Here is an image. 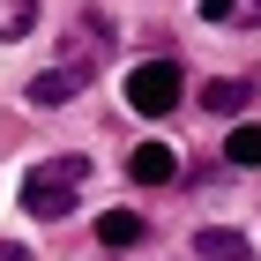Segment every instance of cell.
I'll list each match as a JSON object with an SVG mask.
<instances>
[{
	"mask_svg": "<svg viewBox=\"0 0 261 261\" xmlns=\"http://www.w3.org/2000/svg\"><path fill=\"white\" fill-rule=\"evenodd\" d=\"M127 179L135 187H164V179H179V157H172L164 142H142L135 157H127Z\"/></svg>",
	"mask_w": 261,
	"mask_h": 261,
	"instance_id": "obj_3",
	"label": "cell"
},
{
	"mask_svg": "<svg viewBox=\"0 0 261 261\" xmlns=\"http://www.w3.org/2000/svg\"><path fill=\"white\" fill-rule=\"evenodd\" d=\"M201 15L224 30H261V0H201Z\"/></svg>",
	"mask_w": 261,
	"mask_h": 261,
	"instance_id": "obj_7",
	"label": "cell"
},
{
	"mask_svg": "<svg viewBox=\"0 0 261 261\" xmlns=\"http://www.w3.org/2000/svg\"><path fill=\"white\" fill-rule=\"evenodd\" d=\"M142 231H149V224H142L135 209H105L97 217V246H142Z\"/></svg>",
	"mask_w": 261,
	"mask_h": 261,
	"instance_id": "obj_6",
	"label": "cell"
},
{
	"mask_svg": "<svg viewBox=\"0 0 261 261\" xmlns=\"http://www.w3.org/2000/svg\"><path fill=\"white\" fill-rule=\"evenodd\" d=\"M0 261H30V246H15V239H0Z\"/></svg>",
	"mask_w": 261,
	"mask_h": 261,
	"instance_id": "obj_10",
	"label": "cell"
},
{
	"mask_svg": "<svg viewBox=\"0 0 261 261\" xmlns=\"http://www.w3.org/2000/svg\"><path fill=\"white\" fill-rule=\"evenodd\" d=\"M224 157L261 172V120H239V127H231V135H224Z\"/></svg>",
	"mask_w": 261,
	"mask_h": 261,
	"instance_id": "obj_8",
	"label": "cell"
},
{
	"mask_svg": "<svg viewBox=\"0 0 261 261\" xmlns=\"http://www.w3.org/2000/svg\"><path fill=\"white\" fill-rule=\"evenodd\" d=\"M82 82H90L82 67H45V75H30V105H67Z\"/></svg>",
	"mask_w": 261,
	"mask_h": 261,
	"instance_id": "obj_4",
	"label": "cell"
},
{
	"mask_svg": "<svg viewBox=\"0 0 261 261\" xmlns=\"http://www.w3.org/2000/svg\"><path fill=\"white\" fill-rule=\"evenodd\" d=\"M194 254H201V261H246L254 246H246L239 231H224V224H209V231H194Z\"/></svg>",
	"mask_w": 261,
	"mask_h": 261,
	"instance_id": "obj_5",
	"label": "cell"
},
{
	"mask_svg": "<svg viewBox=\"0 0 261 261\" xmlns=\"http://www.w3.org/2000/svg\"><path fill=\"white\" fill-rule=\"evenodd\" d=\"M246 97H254V82H246V75H224V82H209V90H201V105H209V112H239Z\"/></svg>",
	"mask_w": 261,
	"mask_h": 261,
	"instance_id": "obj_9",
	"label": "cell"
},
{
	"mask_svg": "<svg viewBox=\"0 0 261 261\" xmlns=\"http://www.w3.org/2000/svg\"><path fill=\"white\" fill-rule=\"evenodd\" d=\"M82 187H90V157H82V149L45 157V164H30V172H22V209H30L38 224H60L67 209H75Z\"/></svg>",
	"mask_w": 261,
	"mask_h": 261,
	"instance_id": "obj_1",
	"label": "cell"
},
{
	"mask_svg": "<svg viewBox=\"0 0 261 261\" xmlns=\"http://www.w3.org/2000/svg\"><path fill=\"white\" fill-rule=\"evenodd\" d=\"M187 97V75L172 60H142L135 75H127V112H142V120H164V112H179Z\"/></svg>",
	"mask_w": 261,
	"mask_h": 261,
	"instance_id": "obj_2",
	"label": "cell"
}]
</instances>
